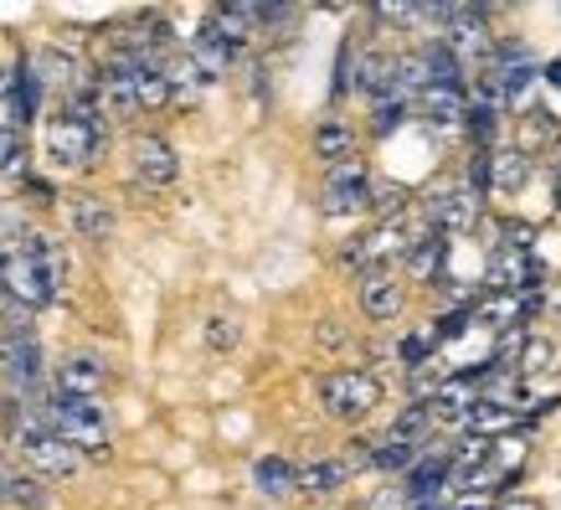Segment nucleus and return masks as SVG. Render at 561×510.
Segmentation results:
<instances>
[{
	"label": "nucleus",
	"mask_w": 561,
	"mask_h": 510,
	"mask_svg": "<svg viewBox=\"0 0 561 510\" xmlns=\"http://www.w3.org/2000/svg\"><path fill=\"white\" fill-rule=\"evenodd\" d=\"M0 305H5V248H0Z\"/></svg>",
	"instance_id": "42"
},
{
	"label": "nucleus",
	"mask_w": 561,
	"mask_h": 510,
	"mask_svg": "<svg viewBox=\"0 0 561 510\" xmlns=\"http://www.w3.org/2000/svg\"><path fill=\"white\" fill-rule=\"evenodd\" d=\"M515 356H520V366H526V372H546V361H551V345H546V340H526V345H520Z\"/></svg>",
	"instance_id": "33"
},
{
	"label": "nucleus",
	"mask_w": 561,
	"mask_h": 510,
	"mask_svg": "<svg viewBox=\"0 0 561 510\" xmlns=\"http://www.w3.org/2000/svg\"><path fill=\"white\" fill-rule=\"evenodd\" d=\"M0 500H5V506H16V510H47L51 506L47 485L32 479V475H5L0 479Z\"/></svg>",
	"instance_id": "22"
},
{
	"label": "nucleus",
	"mask_w": 561,
	"mask_h": 510,
	"mask_svg": "<svg viewBox=\"0 0 561 510\" xmlns=\"http://www.w3.org/2000/svg\"><path fill=\"white\" fill-rule=\"evenodd\" d=\"M206 345H211V351H232V345H238V325L227 320V315H211V320H206Z\"/></svg>",
	"instance_id": "32"
},
{
	"label": "nucleus",
	"mask_w": 561,
	"mask_h": 510,
	"mask_svg": "<svg viewBox=\"0 0 561 510\" xmlns=\"http://www.w3.org/2000/svg\"><path fill=\"white\" fill-rule=\"evenodd\" d=\"M479 222V196L474 191H454V196H443L433 202V233H463V227H474Z\"/></svg>",
	"instance_id": "13"
},
{
	"label": "nucleus",
	"mask_w": 561,
	"mask_h": 510,
	"mask_svg": "<svg viewBox=\"0 0 561 510\" xmlns=\"http://www.w3.org/2000/svg\"><path fill=\"white\" fill-rule=\"evenodd\" d=\"M427 351H433V340H427V336H408V345H402V361H408L412 372H417V366H427Z\"/></svg>",
	"instance_id": "35"
},
{
	"label": "nucleus",
	"mask_w": 561,
	"mask_h": 510,
	"mask_svg": "<svg viewBox=\"0 0 561 510\" xmlns=\"http://www.w3.org/2000/svg\"><path fill=\"white\" fill-rule=\"evenodd\" d=\"M129 160H135V175L145 181V186H175V181H181V155H175L171 139L139 135L135 150H129Z\"/></svg>",
	"instance_id": "7"
},
{
	"label": "nucleus",
	"mask_w": 561,
	"mask_h": 510,
	"mask_svg": "<svg viewBox=\"0 0 561 510\" xmlns=\"http://www.w3.org/2000/svg\"><path fill=\"white\" fill-rule=\"evenodd\" d=\"M463 428H474V439L490 443L494 433L515 428V408H500V403H484V397H479L474 408H469V418H463Z\"/></svg>",
	"instance_id": "24"
},
{
	"label": "nucleus",
	"mask_w": 561,
	"mask_h": 510,
	"mask_svg": "<svg viewBox=\"0 0 561 510\" xmlns=\"http://www.w3.org/2000/svg\"><path fill=\"white\" fill-rule=\"evenodd\" d=\"M371 464L376 469H412L417 464V443H408V439H381L376 443V454H371Z\"/></svg>",
	"instance_id": "28"
},
{
	"label": "nucleus",
	"mask_w": 561,
	"mask_h": 510,
	"mask_svg": "<svg viewBox=\"0 0 561 510\" xmlns=\"http://www.w3.org/2000/svg\"><path fill=\"white\" fill-rule=\"evenodd\" d=\"M376 403H381V382L371 372H360V366L330 372L320 382V408L330 418H341V423H360L366 412H376Z\"/></svg>",
	"instance_id": "5"
},
{
	"label": "nucleus",
	"mask_w": 561,
	"mask_h": 510,
	"mask_svg": "<svg viewBox=\"0 0 561 510\" xmlns=\"http://www.w3.org/2000/svg\"><path fill=\"white\" fill-rule=\"evenodd\" d=\"M5 433H11V443L21 449V460L32 464L36 475H47V479H72L78 469H83V454H78L72 443L57 439L42 412L21 408V403H11V408H5Z\"/></svg>",
	"instance_id": "2"
},
{
	"label": "nucleus",
	"mask_w": 561,
	"mask_h": 510,
	"mask_svg": "<svg viewBox=\"0 0 561 510\" xmlns=\"http://www.w3.org/2000/svg\"><path fill=\"white\" fill-rule=\"evenodd\" d=\"M21 124V99H16V78L0 72V129H16Z\"/></svg>",
	"instance_id": "31"
},
{
	"label": "nucleus",
	"mask_w": 561,
	"mask_h": 510,
	"mask_svg": "<svg viewBox=\"0 0 561 510\" xmlns=\"http://www.w3.org/2000/svg\"><path fill=\"white\" fill-rule=\"evenodd\" d=\"M469 320H474V315H463V309H459V315H448V320L438 325V336H433V345H438V340H459V336H463V325H469Z\"/></svg>",
	"instance_id": "36"
},
{
	"label": "nucleus",
	"mask_w": 561,
	"mask_h": 510,
	"mask_svg": "<svg viewBox=\"0 0 561 510\" xmlns=\"http://www.w3.org/2000/svg\"><path fill=\"white\" fill-rule=\"evenodd\" d=\"M402 109H408V103L402 99H381L376 103V135H387V129H397V124H402Z\"/></svg>",
	"instance_id": "34"
},
{
	"label": "nucleus",
	"mask_w": 561,
	"mask_h": 510,
	"mask_svg": "<svg viewBox=\"0 0 561 510\" xmlns=\"http://www.w3.org/2000/svg\"><path fill=\"white\" fill-rule=\"evenodd\" d=\"M0 479H5V469H0Z\"/></svg>",
	"instance_id": "44"
},
{
	"label": "nucleus",
	"mask_w": 561,
	"mask_h": 510,
	"mask_svg": "<svg viewBox=\"0 0 561 510\" xmlns=\"http://www.w3.org/2000/svg\"><path fill=\"white\" fill-rule=\"evenodd\" d=\"M360 206H371V170L366 160H335L330 175H324V212L330 217H345V212H360Z\"/></svg>",
	"instance_id": "6"
},
{
	"label": "nucleus",
	"mask_w": 561,
	"mask_h": 510,
	"mask_svg": "<svg viewBox=\"0 0 561 510\" xmlns=\"http://www.w3.org/2000/svg\"><path fill=\"white\" fill-rule=\"evenodd\" d=\"M474 403H479L474 382H469V376H448V382H438V387H433V397H427L423 408H427V418H433V423H463Z\"/></svg>",
	"instance_id": "10"
},
{
	"label": "nucleus",
	"mask_w": 561,
	"mask_h": 510,
	"mask_svg": "<svg viewBox=\"0 0 561 510\" xmlns=\"http://www.w3.org/2000/svg\"><path fill=\"white\" fill-rule=\"evenodd\" d=\"M469 186H474V196L490 186V155H474V160H469Z\"/></svg>",
	"instance_id": "37"
},
{
	"label": "nucleus",
	"mask_w": 561,
	"mask_h": 510,
	"mask_svg": "<svg viewBox=\"0 0 561 510\" xmlns=\"http://www.w3.org/2000/svg\"><path fill=\"white\" fill-rule=\"evenodd\" d=\"M427 423H433V418H427V408H423V403H412V408L402 412L397 423H391V439H408V443H417V433H423Z\"/></svg>",
	"instance_id": "30"
},
{
	"label": "nucleus",
	"mask_w": 561,
	"mask_h": 510,
	"mask_svg": "<svg viewBox=\"0 0 561 510\" xmlns=\"http://www.w3.org/2000/svg\"><path fill=\"white\" fill-rule=\"evenodd\" d=\"M443 263H448V238H443V233H427V238L408 242V273L412 279H433Z\"/></svg>",
	"instance_id": "19"
},
{
	"label": "nucleus",
	"mask_w": 561,
	"mask_h": 510,
	"mask_svg": "<svg viewBox=\"0 0 561 510\" xmlns=\"http://www.w3.org/2000/svg\"><path fill=\"white\" fill-rule=\"evenodd\" d=\"M360 309H366L371 320H397V315H402V284H397L391 273L371 269L366 284H360Z\"/></svg>",
	"instance_id": "11"
},
{
	"label": "nucleus",
	"mask_w": 561,
	"mask_h": 510,
	"mask_svg": "<svg viewBox=\"0 0 561 510\" xmlns=\"http://www.w3.org/2000/svg\"><path fill=\"white\" fill-rule=\"evenodd\" d=\"M417 510H443V506H417Z\"/></svg>",
	"instance_id": "43"
},
{
	"label": "nucleus",
	"mask_w": 561,
	"mask_h": 510,
	"mask_svg": "<svg viewBox=\"0 0 561 510\" xmlns=\"http://www.w3.org/2000/svg\"><path fill=\"white\" fill-rule=\"evenodd\" d=\"M546 83L561 88V63H551V68H546Z\"/></svg>",
	"instance_id": "41"
},
{
	"label": "nucleus",
	"mask_w": 561,
	"mask_h": 510,
	"mask_svg": "<svg viewBox=\"0 0 561 510\" xmlns=\"http://www.w3.org/2000/svg\"><path fill=\"white\" fill-rule=\"evenodd\" d=\"M253 490L268 495V500H284V495H294V464L278 460V454H263V460L253 464Z\"/></svg>",
	"instance_id": "18"
},
{
	"label": "nucleus",
	"mask_w": 561,
	"mask_h": 510,
	"mask_svg": "<svg viewBox=\"0 0 561 510\" xmlns=\"http://www.w3.org/2000/svg\"><path fill=\"white\" fill-rule=\"evenodd\" d=\"M479 320L490 325V330H500V336H511V325L520 320V299H515V294H490V299L479 305Z\"/></svg>",
	"instance_id": "27"
},
{
	"label": "nucleus",
	"mask_w": 561,
	"mask_h": 510,
	"mask_svg": "<svg viewBox=\"0 0 561 510\" xmlns=\"http://www.w3.org/2000/svg\"><path fill=\"white\" fill-rule=\"evenodd\" d=\"M391 253H408V238H402V227H376V233H366L356 248H345V263L366 269V263H381V258H391Z\"/></svg>",
	"instance_id": "15"
},
{
	"label": "nucleus",
	"mask_w": 561,
	"mask_h": 510,
	"mask_svg": "<svg viewBox=\"0 0 561 510\" xmlns=\"http://www.w3.org/2000/svg\"><path fill=\"white\" fill-rule=\"evenodd\" d=\"M356 72H360V88L376 93V99H381L387 88H397V57H387V52H366Z\"/></svg>",
	"instance_id": "25"
},
{
	"label": "nucleus",
	"mask_w": 561,
	"mask_h": 510,
	"mask_svg": "<svg viewBox=\"0 0 561 510\" xmlns=\"http://www.w3.org/2000/svg\"><path fill=\"white\" fill-rule=\"evenodd\" d=\"M0 372L5 382H16V387H36L42 382V345L36 336H0Z\"/></svg>",
	"instance_id": "9"
},
{
	"label": "nucleus",
	"mask_w": 561,
	"mask_h": 510,
	"mask_svg": "<svg viewBox=\"0 0 561 510\" xmlns=\"http://www.w3.org/2000/svg\"><path fill=\"white\" fill-rule=\"evenodd\" d=\"M124 78H129V99H135V109H165L171 103V83H165V72L160 68H124Z\"/></svg>",
	"instance_id": "17"
},
{
	"label": "nucleus",
	"mask_w": 561,
	"mask_h": 510,
	"mask_svg": "<svg viewBox=\"0 0 561 510\" xmlns=\"http://www.w3.org/2000/svg\"><path fill=\"white\" fill-rule=\"evenodd\" d=\"M500 510H541V500H526V495H520V500H505Z\"/></svg>",
	"instance_id": "40"
},
{
	"label": "nucleus",
	"mask_w": 561,
	"mask_h": 510,
	"mask_svg": "<svg viewBox=\"0 0 561 510\" xmlns=\"http://www.w3.org/2000/svg\"><path fill=\"white\" fill-rule=\"evenodd\" d=\"M423 114L438 124V129H459L463 114H469V99H463V88L433 83V88H423Z\"/></svg>",
	"instance_id": "14"
},
{
	"label": "nucleus",
	"mask_w": 561,
	"mask_h": 510,
	"mask_svg": "<svg viewBox=\"0 0 561 510\" xmlns=\"http://www.w3.org/2000/svg\"><path fill=\"white\" fill-rule=\"evenodd\" d=\"M454 510H494V500H490V495H463Z\"/></svg>",
	"instance_id": "38"
},
{
	"label": "nucleus",
	"mask_w": 561,
	"mask_h": 510,
	"mask_svg": "<svg viewBox=\"0 0 561 510\" xmlns=\"http://www.w3.org/2000/svg\"><path fill=\"white\" fill-rule=\"evenodd\" d=\"M160 72H165V83H171V99H196L202 88H211L206 83V72L191 63L186 52H175L171 63H160Z\"/></svg>",
	"instance_id": "21"
},
{
	"label": "nucleus",
	"mask_w": 561,
	"mask_h": 510,
	"mask_svg": "<svg viewBox=\"0 0 561 510\" xmlns=\"http://www.w3.org/2000/svg\"><path fill=\"white\" fill-rule=\"evenodd\" d=\"M103 114H72L62 109L57 120H47V160L57 170H83L99 160L103 150Z\"/></svg>",
	"instance_id": "3"
},
{
	"label": "nucleus",
	"mask_w": 561,
	"mask_h": 510,
	"mask_svg": "<svg viewBox=\"0 0 561 510\" xmlns=\"http://www.w3.org/2000/svg\"><path fill=\"white\" fill-rule=\"evenodd\" d=\"M108 387V366L99 356H68L57 366V397H88V403H99V392Z\"/></svg>",
	"instance_id": "8"
},
{
	"label": "nucleus",
	"mask_w": 561,
	"mask_h": 510,
	"mask_svg": "<svg viewBox=\"0 0 561 510\" xmlns=\"http://www.w3.org/2000/svg\"><path fill=\"white\" fill-rule=\"evenodd\" d=\"M36 83H47V88H72L78 83V63H72L68 52H57V47H47V52H36Z\"/></svg>",
	"instance_id": "26"
},
{
	"label": "nucleus",
	"mask_w": 561,
	"mask_h": 510,
	"mask_svg": "<svg viewBox=\"0 0 561 510\" xmlns=\"http://www.w3.org/2000/svg\"><path fill=\"white\" fill-rule=\"evenodd\" d=\"M351 150H356V135H351V124L345 120H324L320 129H314V155L320 160H351Z\"/></svg>",
	"instance_id": "23"
},
{
	"label": "nucleus",
	"mask_w": 561,
	"mask_h": 510,
	"mask_svg": "<svg viewBox=\"0 0 561 510\" xmlns=\"http://www.w3.org/2000/svg\"><path fill=\"white\" fill-rule=\"evenodd\" d=\"M47 428L57 433L62 443H72L78 454H108V418H103L99 403H88V397H57L47 412Z\"/></svg>",
	"instance_id": "4"
},
{
	"label": "nucleus",
	"mask_w": 561,
	"mask_h": 510,
	"mask_svg": "<svg viewBox=\"0 0 561 510\" xmlns=\"http://www.w3.org/2000/svg\"><path fill=\"white\" fill-rule=\"evenodd\" d=\"M26 175V139L21 129H0V181H16Z\"/></svg>",
	"instance_id": "29"
},
{
	"label": "nucleus",
	"mask_w": 561,
	"mask_h": 510,
	"mask_svg": "<svg viewBox=\"0 0 561 510\" xmlns=\"http://www.w3.org/2000/svg\"><path fill=\"white\" fill-rule=\"evenodd\" d=\"M341 330H335V320H324V330H320V345H341Z\"/></svg>",
	"instance_id": "39"
},
{
	"label": "nucleus",
	"mask_w": 561,
	"mask_h": 510,
	"mask_svg": "<svg viewBox=\"0 0 561 510\" xmlns=\"http://www.w3.org/2000/svg\"><path fill=\"white\" fill-rule=\"evenodd\" d=\"M68 217H72V233H78V238H88V242L114 238V212H108V202H99V196H72Z\"/></svg>",
	"instance_id": "12"
},
{
	"label": "nucleus",
	"mask_w": 561,
	"mask_h": 510,
	"mask_svg": "<svg viewBox=\"0 0 561 510\" xmlns=\"http://www.w3.org/2000/svg\"><path fill=\"white\" fill-rule=\"evenodd\" d=\"M526 175H530V155L526 150H505V155H494L490 160V186L500 191V196L520 191L526 186Z\"/></svg>",
	"instance_id": "20"
},
{
	"label": "nucleus",
	"mask_w": 561,
	"mask_h": 510,
	"mask_svg": "<svg viewBox=\"0 0 561 510\" xmlns=\"http://www.w3.org/2000/svg\"><path fill=\"white\" fill-rule=\"evenodd\" d=\"M345 479H351V464H345V460H314V464H305V469H294V490L335 495Z\"/></svg>",
	"instance_id": "16"
},
{
	"label": "nucleus",
	"mask_w": 561,
	"mask_h": 510,
	"mask_svg": "<svg viewBox=\"0 0 561 510\" xmlns=\"http://www.w3.org/2000/svg\"><path fill=\"white\" fill-rule=\"evenodd\" d=\"M57 284H62V253H57V242L42 238V233H26L5 253V299L21 309H42L57 299Z\"/></svg>",
	"instance_id": "1"
}]
</instances>
